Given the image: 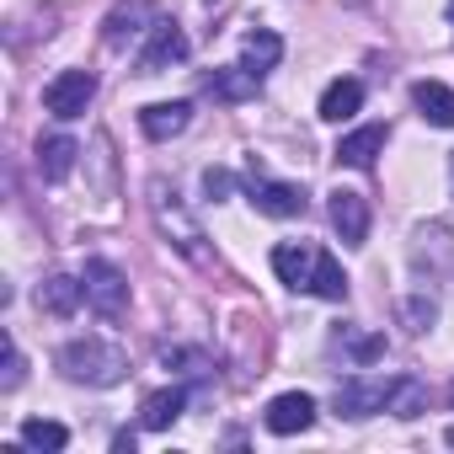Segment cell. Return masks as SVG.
<instances>
[{
	"label": "cell",
	"instance_id": "cell-18",
	"mask_svg": "<svg viewBox=\"0 0 454 454\" xmlns=\"http://www.w3.org/2000/svg\"><path fill=\"white\" fill-rule=\"evenodd\" d=\"M182 406H187V390H182V385H171V390H155V395L145 401V417H139V422H145L150 433H160V427H171V422L182 417Z\"/></svg>",
	"mask_w": 454,
	"mask_h": 454
},
{
	"label": "cell",
	"instance_id": "cell-16",
	"mask_svg": "<svg viewBox=\"0 0 454 454\" xmlns=\"http://www.w3.org/2000/svg\"><path fill=\"white\" fill-rule=\"evenodd\" d=\"M81 300H86V284H81V278L54 273L49 284H38V305H43V310H54V316H70Z\"/></svg>",
	"mask_w": 454,
	"mask_h": 454
},
{
	"label": "cell",
	"instance_id": "cell-23",
	"mask_svg": "<svg viewBox=\"0 0 454 454\" xmlns=\"http://www.w3.org/2000/svg\"><path fill=\"white\" fill-rule=\"evenodd\" d=\"M155 219H160V231H171V214L166 208H155ZM176 236H182V252H198V231H192L182 214H176Z\"/></svg>",
	"mask_w": 454,
	"mask_h": 454
},
{
	"label": "cell",
	"instance_id": "cell-12",
	"mask_svg": "<svg viewBox=\"0 0 454 454\" xmlns=\"http://www.w3.org/2000/svg\"><path fill=\"white\" fill-rule=\"evenodd\" d=\"M208 91H214L219 102H247V97L262 91V75L247 70V65H231V70H214V75H208Z\"/></svg>",
	"mask_w": 454,
	"mask_h": 454
},
{
	"label": "cell",
	"instance_id": "cell-10",
	"mask_svg": "<svg viewBox=\"0 0 454 454\" xmlns=\"http://www.w3.org/2000/svg\"><path fill=\"white\" fill-rule=\"evenodd\" d=\"M187 123H192V102H150V107L139 113V129H145L150 139H176Z\"/></svg>",
	"mask_w": 454,
	"mask_h": 454
},
{
	"label": "cell",
	"instance_id": "cell-19",
	"mask_svg": "<svg viewBox=\"0 0 454 454\" xmlns=\"http://www.w3.org/2000/svg\"><path fill=\"white\" fill-rule=\"evenodd\" d=\"M310 294H321V300H342V294H348V278H342V268H337V257H332V252H316Z\"/></svg>",
	"mask_w": 454,
	"mask_h": 454
},
{
	"label": "cell",
	"instance_id": "cell-25",
	"mask_svg": "<svg viewBox=\"0 0 454 454\" xmlns=\"http://www.w3.org/2000/svg\"><path fill=\"white\" fill-rule=\"evenodd\" d=\"M17 385H22V353L6 348V390H17Z\"/></svg>",
	"mask_w": 454,
	"mask_h": 454
},
{
	"label": "cell",
	"instance_id": "cell-17",
	"mask_svg": "<svg viewBox=\"0 0 454 454\" xmlns=\"http://www.w3.org/2000/svg\"><path fill=\"white\" fill-rule=\"evenodd\" d=\"M241 54H247V59H241L247 70H257V75H268V70H273V65L284 59V38H278V33H268V27H262V33H247V43H241Z\"/></svg>",
	"mask_w": 454,
	"mask_h": 454
},
{
	"label": "cell",
	"instance_id": "cell-22",
	"mask_svg": "<svg viewBox=\"0 0 454 454\" xmlns=\"http://www.w3.org/2000/svg\"><path fill=\"white\" fill-rule=\"evenodd\" d=\"M422 401H427V395H422V385H417V380H395V390H390V406H385V411H395V417H417V411H422Z\"/></svg>",
	"mask_w": 454,
	"mask_h": 454
},
{
	"label": "cell",
	"instance_id": "cell-1",
	"mask_svg": "<svg viewBox=\"0 0 454 454\" xmlns=\"http://www.w3.org/2000/svg\"><path fill=\"white\" fill-rule=\"evenodd\" d=\"M59 369H65L75 385H97V390L129 380L123 348H113V342H102V337H75V342H65V348H59Z\"/></svg>",
	"mask_w": 454,
	"mask_h": 454
},
{
	"label": "cell",
	"instance_id": "cell-13",
	"mask_svg": "<svg viewBox=\"0 0 454 454\" xmlns=\"http://www.w3.org/2000/svg\"><path fill=\"white\" fill-rule=\"evenodd\" d=\"M358 107H364V86H358L353 75H348V81H332V86L321 91V118H326V123H348Z\"/></svg>",
	"mask_w": 454,
	"mask_h": 454
},
{
	"label": "cell",
	"instance_id": "cell-3",
	"mask_svg": "<svg viewBox=\"0 0 454 454\" xmlns=\"http://www.w3.org/2000/svg\"><path fill=\"white\" fill-rule=\"evenodd\" d=\"M81 284H86V300H91L102 316H123V305H129V278H123L113 262L91 257L86 273H81Z\"/></svg>",
	"mask_w": 454,
	"mask_h": 454
},
{
	"label": "cell",
	"instance_id": "cell-26",
	"mask_svg": "<svg viewBox=\"0 0 454 454\" xmlns=\"http://www.w3.org/2000/svg\"><path fill=\"white\" fill-rule=\"evenodd\" d=\"M449 443H454V433H449Z\"/></svg>",
	"mask_w": 454,
	"mask_h": 454
},
{
	"label": "cell",
	"instance_id": "cell-24",
	"mask_svg": "<svg viewBox=\"0 0 454 454\" xmlns=\"http://www.w3.org/2000/svg\"><path fill=\"white\" fill-rule=\"evenodd\" d=\"M203 187H208V198H224L236 182H231V171H214V166H208V171H203Z\"/></svg>",
	"mask_w": 454,
	"mask_h": 454
},
{
	"label": "cell",
	"instance_id": "cell-5",
	"mask_svg": "<svg viewBox=\"0 0 454 454\" xmlns=\"http://www.w3.org/2000/svg\"><path fill=\"white\" fill-rule=\"evenodd\" d=\"M262 422H268V433L294 438V433H305V427L316 422V401H310L305 390H284V395H273V401H268Z\"/></svg>",
	"mask_w": 454,
	"mask_h": 454
},
{
	"label": "cell",
	"instance_id": "cell-2",
	"mask_svg": "<svg viewBox=\"0 0 454 454\" xmlns=\"http://www.w3.org/2000/svg\"><path fill=\"white\" fill-rule=\"evenodd\" d=\"M91 97H97V75L91 70H59L49 86H43V107L54 113V118H81L86 107H91Z\"/></svg>",
	"mask_w": 454,
	"mask_h": 454
},
{
	"label": "cell",
	"instance_id": "cell-4",
	"mask_svg": "<svg viewBox=\"0 0 454 454\" xmlns=\"http://www.w3.org/2000/svg\"><path fill=\"white\" fill-rule=\"evenodd\" d=\"M390 390H395V380H342L337 385V411L353 417V422H364V417H374V411L390 406Z\"/></svg>",
	"mask_w": 454,
	"mask_h": 454
},
{
	"label": "cell",
	"instance_id": "cell-8",
	"mask_svg": "<svg viewBox=\"0 0 454 454\" xmlns=\"http://www.w3.org/2000/svg\"><path fill=\"white\" fill-rule=\"evenodd\" d=\"M385 139H390V129H385V123H364V129L342 134L337 160H342V166H353V171H369V166H374V155L385 150Z\"/></svg>",
	"mask_w": 454,
	"mask_h": 454
},
{
	"label": "cell",
	"instance_id": "cell-6",
	"mask_svg": "<svg viewBox=\"0 0 454 454\" xmlns=\"http://www.w3.org/2000/svg\"><path fill=\"white\" fill-rule=\"evenodd\" d=\"M332 224H337L342 247H364V241H369V203H364V192L337 187V192H332Z\"/></svg>",
	"mask_w": 454,
	"mask_h": 454
},
{
	"label": "cell",
	"instance_id": "cell-20",
	"mask_svg": "<svg viewBox=\"0 0 454 454\" xmlns=\"http://www.w3.org/2000/svg\"><path fill=\"white\" fill-rule=\"evenodd\" d=\"M22 443H27V449H49V454H54V449H65V443H70V427H65V422H49V417H33V422H22Z\"/></svg>",
	"mask_w": 454,
	"mask_h": 454
},
{
	"label": "cell",
	"instance_id": "cell-15",
	"mask_svg": "<svg viewBox=\"0 0 454 454\" xmlns=\"http://www.w3.org/2000/svg\"><path fill=\"white\" fill-rule=\"evenodd\" d=\"M310 268H316V252L310 247H273V273L289 289H310Z\"/></svg>",
	"mask_w": 454,
	"mask_h": 454
},
{
	"label": "cell",
	"instance_id": "cell-7",
	"mask_svg": "<svg viewBox=\"0 0 454 454\" xmlns=\"http://www.w3.org/2000/svg\"><path fill=\"white\" fill-rule=\"evenodd\" d=\"M182 59H187L182 27L155 22V27H150V43H145V54H139V75H160V70H171V65H182Z\"/></svg>",
	"mask_w": 454,
	"mask_h": 454
},
{
	"label": "cell",
	"instance_id": "cell-11",
	"mask_svg": "<svg viewBox=\"0 0 454 454\" xmlns=\"http://www.w3.org/2000/svg\"><path fill=\"white\" fill-rule=\"evenodd\" d=\"M411 102H417V113H422L433 129H454V91H449L443 81H417V86H411Z\"/></svg>",
	"mask_w": 454,
	"mask_h": 454
},
{
	"label": "cell",
	"instance_id": "cell-14",
	"mask_svg": "<svg viewBox=\"0 0 454 454\" xmlns=\"http://www.w3.org/2000/svg\"><path fill=\"white\" fill-rule=\"evenodd\" d=\"M75 155H81V145H75L70 134H54V139L38 145V171H43L49 182H65L70 166H75Z\"/></svg>",
	"mask_w": 454,
	"mask_h": 454
},
{
	"label": "cell",
	"instance_id": "cell-21",
	"mask_svg": "<svg viewBox=\"0 0 454 454\" xmlns=\"http://www.w3.org/2000/svg\"><path fill=\"white\" fill-rule=\"evenodd\" d=\"M145 17H150V6H123V12H113V17H107V43L123 49L129 38H139L145 27H134V22H145Z\"/></svg>",
	"mask_w": 454,
	"mask_h": 454
},
{
	"label": "cell",
	"instance_id": "cell-9",
	"mask_svg": "<svg viewBox=\"0 0 454 454\" xmlns=\"http://www.w3.org/2000/svg\"><path fill=\"white\" fill-rule=\"evenodd\" d=\"M252 203H257V214H273V219L305 214V192L294 182H252Z\"/></svg>",
	"mask_w": 454,
	"mask_h": 454
}]
</instances>
